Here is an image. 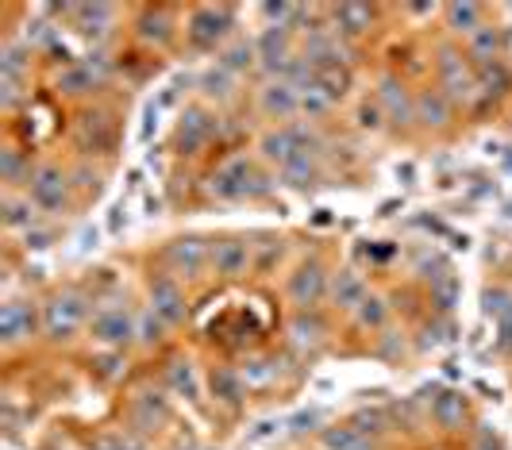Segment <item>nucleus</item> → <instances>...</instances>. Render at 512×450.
<instances>
[{"label":"nucleus","mask_w":512,"mask_h":450,"mask_svg":"<svg viewBox=\"0 0 512 450\" xmlns=\"http://www.w3.org/2000/svg\"><path fill=\"white\" fill-rule=\"evenodd\" d=\"M89 316V297L81 289H58L43 304V335L51 343H70Z\"/></svg>","instance_id":"obj_1"},{"label":"nucleus","mask_w":512,"mask_h":450,"mask_svg":"<svg viewBox=\"0 0 512 450\" xmlns=\"http://www.w3.org/2000/svg\"><path fill=\"white\" fill-rule=\"evenodd\" d=\"M436 85L451 104H470L478 97V70L470 66V58L459 47H439L436 58Z\"/></svg>","instance_id":"obj_2"},{"label":"nucleus","mask_w":512,"mask_h":450,"mask_svg":"<svg viewBox=\"0 0 512 450\" xmlns=\"http://www.w3.org/2000/svg\"><path fill=\"white\" fill-rule=\"evenodd\" d=\"M70 185H74V177L66 174L62 166H54V162H39L35 166V174L27 181V197L31 204L39 208V212H47V216H58V212H66L70 208Z\"/></svg>","instance_id":"obj_3"},{"label":"nucleus","mask_w":512,"mask_h":450,"mask_svg":"<svg viewBox=\"0 0 512 450\" xmlns=\"http://www.w3.org/2000/svg\"><path fill=\"white\" fill-rule=\"evenodd\" d=\"M258 150H262L266 162H274V166L282 170V166H289V162L301 158V154H316V135H312V127H305V124H282L262 135Z\"/></svg>","instance_id":"obj_4"},{"label":"nucleus","mask_w":512,"mask_h":450,"mask_svg":"<svg viewBox=\"0 0 512 450\" xmlns=\"http://www.w3.org/2000/svg\"><path fill=\"white\" fill-rule=\"evenodd\" d=\"M89 339L104 350H124L128 343L139 339V320L131 316L128 308H101L89 320Z\"/></svg>","instance_id":"obj_5"},{"label":"nucleus","mask_w":512,"mask_h":450,"mask_svg":"<svg viewBox=\"0 0 512 450\" xmlns=\"http://www.w3.org/2000/svg\"><path fill=\"white\" fill-rule=\"evenodd\" d=\"M166 266H170V274L185 277V281H197V277L208 270V262H212V243L208 239H201V235H181V239H174L170 247H166Z\"/></svg>","instance_id":"obj_6"},{"label":"nucleus","mask_w":512,"mask_h":450,"mask_svg":"<svg viewBox=\"0 0 512 450\" xmlns=\"http://www.w3.org/2000/svg\"><path fill=\"white\" fill-rule=\"evenodd\" d=\"M231 20H235V8H228V4H220V8H212V4L193 8V16H189V43L197 50H216L228 39Z\"/></svg>","instance_id":"obj_7"},{"label":"nucleus","mask_w":512,"mask_h":450,"mask_svg":"<svg viewBox=\"0 0 512 450\" xmlns=\"http://www.w3.org/2000/svg\"><path fill=\"white\" fill-rule=\"evenodd\" d=\"M328 289H332V277H328V270H324V262L320 258H308V262H301L297 266V274L289 277V300L301 308V312H312L320 300L328 297Z\"/></svg>","instance_id":"obj_8"},{"label":"nucleus","mask_w":512,"mask_h":450,"mask_svg":"<svg viewBox=\"0 0 512 450\" xmlns=\"http://www.w3.org/2000/svg\"><path fill=\"white\" fill-rule=\"evenodd\" d=\"M258 66H262V74L270 77H285L289 74V66L297 62V54H293V31L289 27H266L262 35H258Z\"/></svg>","instance_id":"obj_9"},{"label":"nucleus","mask_w":512,"mask_h":450,"mask_svg":"<svg viewBox=\"0 0 512 450\" xmlns=\"http://www.w3.org/2000/svg\"><path fill=\"white\" fill-rule=\"evenodd\" d=\"M374 104L382 108V116L393 127L416 124V93H409V85L397 74H382L378 93H374Z\"/></svg>","instance_id":"obj_10"},{"label":"nucleus","mask_w":512,"mask_h":450,"mask_svg":"<svg viewBox=\"0 0 512 450\" xmlns=\"http://www.w3.org/2000/svg\"><path fill=\"white\" fill-rule=\"evenodd\" d=\"M151 312L166 327H178L189 316V304H185V289L174 274H158L151 277Z\"/></svg>","instance_id":"obj_11"},{"label":"nucleus","mask_w":512,"mask_h":450,"mask_svg":"<svg viewBox=\"0 0 512 450\" xmlns=\"http://www.w3.org/2000/svg\"><path fill=\"white\" fill-rule=\"evenodd\" d=\"M212 274L220 281H239V277L251 270V243L243 235H224L212 243Z\"/></svg>","instance_id":"obj_12"},{"label":"nucleus","mask_w":512,"mask_h":450,"mask_svg":"<svg viewBox=\"0 0 512 450\" xmlns=\"http://www.w3.org/2000/svg\"><path fill=\"white\" fill-rule=\"evenodd\" d=\"M35 308H31V300H4V308H0V343L8 350L24 347L31 343V335H35Z\"/></svg>","instance_id":"obj_13"},{"label":"nucleus","mask_w":512,"mask_h":450,"mask_svg":"<svg viewBox=\"0 0 512 450\" xmlns=\"http://www.w3.org/2000/svg\"><path fill=\"white\" fill-rule=\"evenodd\" d=\"M251 185H255L251 162H247V158H228V162L212 174L208 193L216 200H243V197H251Z\"/></svg>","instance_id":"obj_14"},{"label":"nucleus","mask_w":512,"mask_h":450,"mask_svg":"<svg viewBox=\"0 0 512 450\" xmlns=\"http://www.w3.org/2000/svg\"><path fill=\"white\" fill-rule=\"evenodd\" d=\"M212 131H216V120L208 116L201 104H193V108L181 112L178 131H174V147L181 154H201L208 147V139H212Z\"/></svg>","instance_id":"obj_15"},{"label":"nucleus","mask_w":512,"mask_h":450,"mask_svg":"<svg viewBox=\"0 0 512 450\" xmlns=\"http://www.w3.org/2000/svg\"><path fill=\"white\" fill-rule=\"evenodd\" d=\"M258 108H262L266 120H289V116L301 112V93L285 77H274V81H266L258 89Z\"/></svg>","instance_id":"obj_16"},{"label":"nucleus","mask_w":512,"mask_h":450,"mask_svg":"<svg viewBox=\"0 0 512 450\" xmlns=\"http://www.w3.org/2000/svg\"><path fill=\"white\" fill-rule=\"evenodd\" d=\"M451 120H455V104L443 97L439 85H424L416 93V124L428 127V131H443Z\"/></svg>","instance_id":"obj_17"},{"label":"nucleus","mask_w":512,"mask_h":450,"mask_svg":"<svg viewBox=\"0 0 512 450\" xmlns=\"http://www.w3.org/2000/svg\"><path fill=\"white\" fill-rule=\"evenodd\" d=\"M324 339H328V327H324L316 308L312 312H297L289 320V347H297L301 354H316V350L324 347Z\"/></svg>","instance_id":"obj_18"},{"label":"nucleus","mask_w":512,"mask_h":450,"mask_svg":"<svg viewBox=\"0 0 512 450\" xmlns=\"http://www.w3.org/2000/svg\"><path fill=\"white\" fill-rule=\"evenodd\" d=\"M66 12L74 16V27L85 39H104L116 24V8L112 4H74Z\"/></svg>","instance_id":"obj_19"},{"label":"nucleus","mask_w":512,"mask_h":450,"mask_svg":"<svg viewBox=\"0 0 512 450\" xmlns=\"http://www.w3.org/2000/svg\"><path fill=\"white\" fill-rule=\"evenodd\" d=\"M374 27V8L370 4H339L332 8V31L339 39H359Z\"/></svg>","instance_id":"obj_20"},{"label":"nucleus","mask_w":512,"mask_h":450,"mask_svg":"<svg viewBox=\"0 0 512 450\" xmlns=\"http://www.w3.org/2000/svg\"><path fill=\"white\" fill-rule=\"evenodd\" d=\"M466 58L474 70H486V66H497L501 62V27L486 24L482 31H474L466 39Z\"/></svg>","instance_id":"obj_21"},{"label":"nucleus","mask_w":512,"mask_h":450,"mask_svg":"<svg viewBox=\"0 0 512 450\" xmlns=\"http://www.w3.org/2000/svg\"><path fill=\"white\" fill-rule=\"evenodd\" d=\"M328 297H332V304L339 312H359V304L370 297V293H366V281L359 277V270H339V274L332 277Z\"/></svg>","instance_id":"obj_22"},{"label":"nucleus","mask_w":512,"mask_h":450,"mask_svg":"<svg viewBox=\"0 0 512 450\" xmlns=\"http://www.w3.org/2000/svg\"><path fill=\"white\" fill-rule=\"evenodd\" d=\"M135 31L147 47H166L174 39V20H170V8H143L139 20H135Z\"/></svg>","instance_id":"obj_23"},{"label":"nucleus","mask_w":512,"mask_h":450,"mask_svg":"<svg viewBox=\"0 0 512 450\" xmlns=\"http://www.w3.org/2000/svg\"><path fill=\"white\" fill-rule=\"evenodd\" d=\"M278 174H282V185H285V189L308 193V189H316V185H320L324 170H320V158H316V154H301V158H293L289 166H282Z\"/></svg>","instance_id":"obj_24"},{"label":"nucleus","mask_w":512,"mask_h":450,"mask_svg":"<svg viewBox=\"0 0 512 450\" xmlns=\"http://www.w3.org/2000/svg\"><path fill=\"white\" fill-rule=\"evenodd\" d=\"M208 385H212V397L220 400L224 408H239L243 404V393H247V381L235 366H216L208 374Z\"/></svg>","instance_id":"obj_25"},{"label":"nucleus","mask_w":512,"mask_h":450,"mask_svg":"<svg viewBox=\"0 0 512 450\" xmlns=\"http://www.w3.org/2000/svg\"><path fill=\"white\" fill-rule=\"evenodd\" d=\"M58 93L62 97H89L93 89H101V77L93 74V66L89 62H70L62 74H58Z\"/></svg>","instance_id":"obj_26"},{"label":"nucleus","mask_w":512,"mask_h":450,"mask_svg":"<svg viewBox=\"0 0 512 450\" xmlns=\"http://www.w3.org/2000/svg\"><path fill=\"white\" fill-rule=\"evenodd\" d=\"M35 174V166H31V158H27L20 147H4L0 150V181L8 185V193H16L20 185L27 189V181Z\"/></svg>","instance_id":"obj_27"},{"label":"nucleus","mask_w":512,"mask_h":450,"mask_svg":"<svg viewBox=\"0 0 512 450\" xmlns=\"http://www.w3.org/2000/svg\"><path fill=\"white\" fill-rule=\"evenodd\" d=\"M443 20H447V31L451 35H474L486 27V8L482 4H447L443 8Z\"/></svg>","instance_id":"obj_28"},{"label":"nucleus","mask_w":512,"mask_h":450,"mask_svg":"<svg viewBox=\"0 0 512 450\" xmlns=\"http://www.w3.org/2000/svg\"><path fill=\"white\" fill-rule=\"evenodd\" d=\"M4 224H8V231H35L39 208L31 204L27 193H8L4 197Z\"/></svg>","instance_id":"obj_29"},{"label":"nucleus","mask_w":512,"mask_h":450,"mask_svg":"<svg viewBox=\"0 0 512 450\" xmlns=\"http://www.w3.org/2000/svg\"><path fill=\"white\" fill-rule=\"evenodd\" d=\"M320 447L324 450H374L370 435H362L355 424H335L320 431Z\"/></svg>","instance_id":"obj_30"},{"label":"nucleus","mask_w":512,"mask_h":450,"mask_svg":"<svg viewBox=\"0 0 512 450\" xmlns=\"http://www.w3.org/2000/svg\"><path fill=\"white\" fill-rule=\"evenodd\" d=\"M432 420L443 431H459L462 420H466V400H462V393H439L432 400Z\"/></svg>","instance_id":"obj_31"},{"label":"nucleus","mask_w":512,"mask_h":450,"mask_svg":"<svg viewBox=\"0 0 512 450\" xmlns=\"http://www.w3.org/2000/svg\"><path fill=\"white\" fill-rule=\"evenodd\" d=\"M77 143L85 150H101L112 143V124L108 116L97 112V116H81V127H77Z\"/></svg>","instance_id":"obj_32"},{"label":"nucleus","mask_w":512,"mask_h":450,"mask_svg":"<svg viewBox=\"0 0 512 450\" xmlns=\"http://www.w3.org/2000/svg\"><path fill=\"white\" fill-rule=\"evenodd\" d=\"M201 93H205L208 100H231V97H235V74H231V70H224V66L216 62L212 70H205V74H201Z\"/></svg>","instance_id":"obj_33"},{"label":"nucleus","mask_w":512,"mask_h":450,"mask_svg":"<svg viewBox=\"0 0 512 450\" xmlns=\"http://www.w3.org/2000/svg\"><path fill=\"white\" fill-rule=\"evenodd\" d=\"M27 66H31V50L16 39L4 43V54H0V77H20L27 81Z\"/></svg>","instance_id":"obj_34"},{"label":"nucleus","mask_w":512,"mask_h":450,"mask_svg":"<svg viewBox=\"0 0 512 450\" xmlns=\"http://www.w3.org/2000/svg\"><path fill=\"white\" fill-rule=\"evenodd\" d=\"M332 108H335L332 93H328L320 81H312V85L301 89V112H305L308 120H320V116H328Z\"/></svg>","instance_id":"obj_35"},{"label":"nucleus","mask_w":512,"mask_h":450,"mask_svg":"<svg viewBox=\"0 0 512 450\" xmlns=\"http://www.w3.org/2000/svg\"><path fill=\"white\" fill-rule=\"evenodd\" d=\"M355 324H359L362 331H382V327L389 324V304L370 293V297L359 304V312H355Z\"/></svg>","instance_id":"obj_36"},{"label":"nucleus","mask_w":512,"mask_h":450,"mask_svg":"<svg viewBox=\"0 0 512 450\" xmlns=\"http://www.w3.org/2000/svg\"><path fill=\"white\" fill-rule=\"evenodd\" d=\"M258 62V50L251 43H235V47L224 50V58H220V66L231 70V74H243V70H251Z\"/></svg>","instance_id":"obj_37"},{"label":"nucleus","mask_w":512,"mask_h":450,"mask_svg":"<svg viewBox=\"0 0 512 450\" xmlns=\"http://www.w3.org/2000/svg\"><path fill=\"white\" fill-rule=\"evenodd\" d=\"M316 81H320V85L332 93L335 104L347 97V89H351V74H347V70H339V66H328V70H320V74H316Z\"/></svg>","instance_id":"obj_38"},{"label":"nucleus","mask_w":512,"mask_h":450,"mask_svg":"<svg viewBox=\"0 0 512 450\" xmlns=\"http://www.w3.org/2000/svg\"><path fill=\"white\" fill-rule=\"evenodd\" d=\"M486 316H497V320L512 316V289L509 285H493V289H486Z\"/></svg>","instance_id":"obj_39"},{"label":"nucleus","mask_w":512,"mask_h":450,"mask_svg":"<svg viewBox=\"0 0 512 450\" xmlns=\"http://www.w3.org/2000/svg\"><path fill=\"white\" fill-rule=\"evenodd\" d=\"M162 331H166V324H162V320L154 316L151 308H147V312L139 316V343H143V347H151V343H162Z\"/></svg>","instance_id":"obj_40"},{"label":"nucleus","mask_w":512,"mask_h":450,"mask_svg":"<svg viewBox=\"0 0 512 450\" xmlns=\"http://www.w3.org/2000/svg\"><path fill=\"white\" fill-rule=\"evenodd\" d=\"M24 85L27 81H20V77H0V89H4V112H16V108H20V100L27 97Z\"/></svg>","instance_id":"obj_41"},{"label":"nucleus","mask_w":512,"mask_h":450,"mask_svg":"<svg viewBox=\"0 0 512 450\" xmlns=\"http://www.w3.org/2000/svg\"><path fill=\"white\" fill-rule=\"evenodd\" d=\"M170 381H174L178 389H185L189 397H197V377L189 370V362H174V366H170Z\"/></svg>","instance_id":"obj_42"},{"label":"nucleus","mask_w":512,"mask_h":450,"mask_svg":"<svg viewBox=\"0 0 512 450\" xmlns=\"http://www.w3.org/2000/svg\"><path fill=\"white\" fill-rule=\"evenodd\" d=\"M351 424L359 427L362 435H370V431L378 435V431H385V416L382 412H359V416H351Z\"/></svg>","instance_id":"obj_43"}]
</instances>
